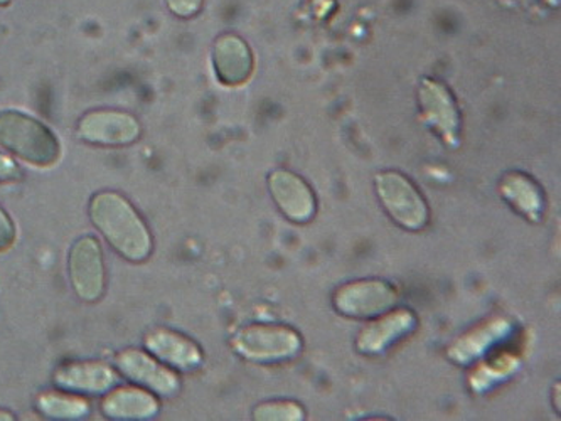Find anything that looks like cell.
<instances>
[{
  "instance_id": "6da1fadb",
  "label": "cell",
  "mask_w": 561,
  "mask_h": 421,
  "mask_svg": "<svg viewBox=\"0 0 561 421\" xmlns=\"http://www.w3.org/2000/svg\"><path fill=\"white\" fill-rule=\"evenodd\" d=\"M90 218L118 254L128 262H146L152 253V237L139 213L122 194L105 191L93 196Z\"/></svg>"
},
{
  "instance_id": "7a4b0ae2",
  "label": "cell",
  "mask_w": 561,
  "mask_h": 421,
  "mask_svg": "<svg viewBox=\"0 0 561 421\" xmlns=\"http://www.w3.org/2000/svg\"><path fill=\"white\" fill-rule=\"evenodd\" d=\"M0 146L37 168H49L59 159L55 134L33 116L12 110L0 112Z\"/></svg>"
},
{
  "instance_id": "3957f363",
  "label": "cell",
  "mask_w": 561,
  "mask_h": 421,
  "mask_svg": "<svg viewBox=\"0 0 561 421\" xmlns=\"http://www.w3.org/2000/svg\"><path fill=\"white\" fill-rule=\"evenodd\" d=\"M231 345L244 360L274 364L296 360L302 351V338L282 323H250L233 335Z\"/></svg>"
},
{
  "instance_id": "277c9868",
  "label": "cell",
  "mask_w": 561,
  "mask_h": 421,
  "mask_svg": "<svg viewBox=\"0 0 561 421\" xmlns=\"http://www.w3.org/2000/svg\"><path fill=\"white\" fill-rule=\"evenodd\" d=\"M375 187L379 203L398 226L422 231L428 225V204L412 179L398 171L379 172L375 175Z\"/></svg>"
},
{
  "instance_id": "5b68a950",
  "label": "cell",
  "mask_w": 561,
  "mask_h": 421,
  "mask_svg": "<svg viewBox=\"0 0 561 421\" xmlns=\"http://www.w3.org/2000/svg\"><path fill=\"white\" fill-rule=\"evenodd\" d=\"M397 300V288L379 278L347 282L332 295L335 310L353 319H375L393 309Z\"/></svg>"
},
{
  "instance_id": "8992f818",
  "label": "cell",
  "mask_w": 561,
  "mask_h": 421,
  "mask_svg": "<svg viewBox=\"0 0 561 421\" xmlns=\"http://www.w3.org/2000/svg\"><path fill=\"white\" fill-rule=\"evenodd\" d=\"M420 112L425 122L448 147L460 144V110L453 91L444 83L423 78L419 88Z\"/></svg>"
},
{
  "instance_id": "52a82bcc",
  "label": "cell",
  "mask_w": 561,
  "mask_h": 421,
  "mask_svg": "<svg viewBox=\"0 0 561 421\" xmlns=\"http://www.w3.org/2000/svg\"><path fill=\"white\" fill-rule=\"evenodd\" d=\"M78 137L84 143L103 147H124L140 137L136 116L115 110L90 112L78 124Z\"/></svg>"
},
{
  "instance_id": "ba28073f",
  "label": "cell",
  "mask_w": 561,
  "mask_h": 421,
  "mask_svg": "<svg viewBox=\"0 0 561 421\" xmlns=\"http://www.w3.org/2000/svg\"><path fill=\"white\" fill-rule=\"evenodd\" d=\"M70 278L81 300L93 304L102 298L105 292V263L96 238H80L71 248Z\"/></svg>"
},
{
  "instance_id": "9c48e42d",
  "label": "cell",
  "mask_w": 561,
  "mask_h": 421,
  "mask_svg": "<svg viewBox=\"0 0 561 421\" xmlns=\"http://www.w3.org/2000/svg\"><path fill=\"white\" fill-rule=\"evenodd\" d=\"M268 190L282 215L291 223H309L318 210L312 187L296 172L275 169L268 174Z\"/></svg>"
},
{
  "instance_id": "30bf717a",
  "label": "cell",
  "mask_w": 561,
  "mask_h": 421,
  "mask_svg": "<svg viewBox=\"0 0 561 421\" xmlns=\"http://www.w3.org/2000/svg\"><path fill=\"white\" fill-rule=\"evenodd\" d=\"M416 317L412 310L398 309L381 314L359 332L356 339L357 351L368 356L381 354L398 339L415 331Z\"/></svg>"
},
{
  "instance_id": "8fae6325",
  "label": "cell",
  "mask_w": 561,
  "mask_h": 421,
  "mask_svg": "<svg viewBox=\"0 0 561 421\" xmlns=\"http://www.w3.org/2000/svg\"><path fill=\"white\" fill-rule=\"evenodd\" d=\"M118 369L125 378L139 383L161 396H174L179 391V378L174 371L157 363L149 354L127 349L117 356Z\"/></svg>"
},
{
  "instance_id": "7c38bea8",
  "label": "cell",
  "mask_w": 561,
  "mask_h": 421,
  "mask_svg": "<svg viewBox=\"0 0 561 421\" xmlns=\"http://www.w3.org/2000/svg\"><path fill=\"white\" fill-rule=\"evenodd\" d=\"M213 62H215L216 77L227 87H240L247 83L255 66L252 49L237 34H222L216 39Z\"/></svg>"
},
{
  "instance_id": "4fadbf2b",
  "label": "cell",
  "mask_w": 561,
  "mask_h": 421,
  "mask_svg": "<svg viewBox=\"0 0 561 421\" xmlns=\"http://www.w3.org/2000/svg\"><path fill=\"white\" fill-rule=\"evenodd\" d=\"M146 348L153 356L175 369H196L203 363V353L193 339L169 329H153L146 338Z\"/></svg>"
},
{
  "instance_id": "5bb4252c",
  "label": "cell",
  "mask_w": 561,
  "mask_h": 421,
  "mask_svg": "<svg viewBox=\"0 0 561 421\" xmlns=\"http://www.w3.org/2000/svg\"><path fill=\"white\" fill-rule=\"evenodd\" d=\"M55 383L66 391L99 395L114 388L117 376L103 363H68L58 367Z\"/></svg>"
},
{
  "instance_id": "9a60e30c",
  "label": "cell",
  "mask_w": 561,
  "mask_h": 421,
  "mask_svg": "<svg viewBox=\"0 0 561 421\" xmlns=\"http://www.w3.org/2000/svg\"><path fill=\"white\" fill-rule=\"evenodd\" d=\"M501 196L525 216L529 221L538 223L543 216L545 194L541 185L528 174L514 171L507 172L500 184Z\"/></svg>"
},
{
  "instance_id": "2e32d148",
  "label": "cell",
  "mask_w": 561,
  "mask_h": 421,
  "mask_svg": "<svg viewBox=\"0 0 561 421\" xmlns=\"http://www.w3.org/2000/svg\"><path fill=\"white\" fill-rule=\"evenodd\" d=\"M105 417L114 420H146L159 411V401L139 388H118L102 401Z\"/></svg>"
},
{
  "instance_id": "e0dca14e",
  "label": "cell",
  "mask_w": 561,
  "mask_h": 421,
  "mask_svg": "<svg viewBox=\"0 0 561 421\" xmlns=\"http://www.w3.org/2000/svg\"><path fill=\"white\" fill-rule=\"evenodd\" d=\"M507 332H510V323L504 319L485 322L484 326L478 327L474 331L463 335L453 348L448 349V356L459 364L469 363V361L478 357L482 351H485L492 342L504 338Z\"/></svg>"
},
{
  "instance_id": "ac0fdd59",
  "label": "cell",
  "mask_w": 561,
  "mask_h": 421,
  "mask_svg": "<svg viewBox=\"0 0 561 421\" xmlns=\"http://www.w3.org/2000/svg\"><path fill=\"white\" fill-rule=\"evenodd\" d=\"M41 413L58 420H77L90 413V405L80 396L61 395V392H44L37 400Z\"/></svg>"
},
{
  "instance_id": "d6986e66",
  "label": "cell",
  "mask_w": 561,
  "mask_h": 421,
  "mask_svg": "<svg viewBox=\"0 0 561 421\" xmlns=\"http://www.w3.org/2000/svg\"><path fill=\"white\" fill-rule=\"evenodd\" d=\"M253 418L260 421H299L306 418V411L296 401L275 400L259 405Z\"/></svg>"
},
{
  "instance_id": "ffe728a7",
  "label": "cell",
  "mask_w": 561,
  "mask_h": 421,
  "mask_svg": "<svg viewBox=\"0 0 561 421\" xmlns=\"http://www.w3.org/2000/svg\"><path fill=\"white\" fill-rule=\"evenodd\" d=\"M165 2L172 14L183 19L193 18L205 4V0H165Z\"/></svg>"
},
{
  "instance_id": "44dd1931",
  "label": "cell",
  "mask_w": 561,
  "mask_h": 421,
  "mask_svg": "<svg viewBox=\"0 0 561 421\" xmlns=\"http://www.w3.org/2000/svg\"><path fill=\"white\" fill-rule=\"evenodd\" d=\"M15 240V228L11 218L2 207H0V251L8 250Z\"/></svg>"
},
{
  "instance_id": "7402d4cb",
  "label": "cell",
  "mask_w": 561,
  "mask_h": 421,
  "mask_svg": "<svg viewBox=\"0 0 561 421\" xmlns=\"http://www.w3.org/2000/svg\"><path fill=\"white\" fill-rule=\"evenodd\" d=\"M22 171L11 157L0 153V182L21 181Z\"/></svg>"
},
{
  "instance_id": "603a6c76",
  "label": "cell",
  "mask_w": 561,
  "mask_h": 421,
  "mask_svg": "<svg viewBox=\"0 0 561 421\" xmlns=\"http://www.w3.org/2000/svg\"><path fill=\"white\" fill-rule=\"evenodd\" d=\"M12 414L4 413V411H0V420H12Z\"/></svg>"
},
{
  "instance_id": "cb8c5ba5",
  "label": "cell",
  "mask_w": 561,
  "mask_h": 421,
  "mask_svg": "<svg viewBox=\"0 0 561 421\" xmlns=\"http://www.w3.org/2000/svg\"><path fill=\"white\" fill-rule=\"evenodd\" d=\"M8 4H11V0H0V8H2V5H8Z\"/></svg>"
}]
</instances>
